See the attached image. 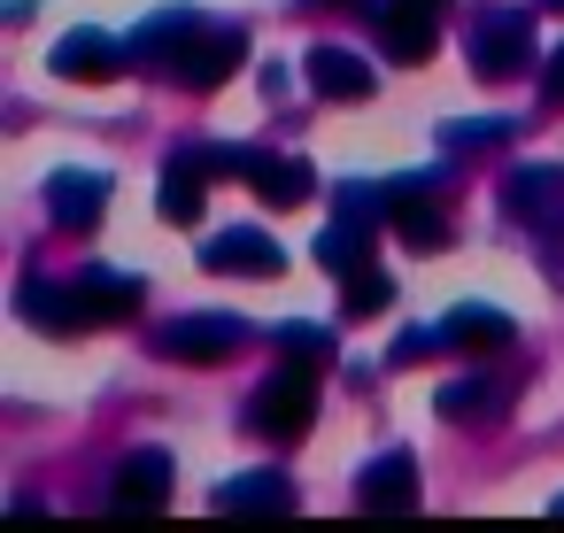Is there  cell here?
<instances>
[{
    "mask_svg": "<svg viewBox=\"0 0 564 533\" xmlns=\"http://www.w3.org/2000/svg\"><path fill=\"white\" fill-rule=\"evenodd\" d=\"M471 70L479 78H518L533 70V17L525 9H487L471 24Z\"/></svg>",
    "mask_w": 564,
    "mask_h": 533,
    "instance_id": "1",
    "label": "cell"
},
{
    "mask_svg": "<svg viewBox=\"0 0 564 533\" xmlns=\"http://www.w3.org/2000/svg\"><path fill=\"white\" fill-rule=\"evenodd\" d=\"M317 417V379L302 371V363H286V371H271L263 387H256V402H248V425L256 433H271V440H286V433H302Z\"/></svg>",
    "mask_w": 564,
    "mask_h": 533,
    "instance_id": "2",
    "label": "cell"
},
{
    "mask_svg": "<svg viewBox=\"0 0 564 533\" xmlns=\"http://www.w3.org/2000/svg\"><path fill=\"white\" fill-rule=\"evenodd\" d=\"M155 348H163V356H186V363H225L232 348H248V317H225V309H209V317L163 325V333H155Z\"/></svg>",
    "mask_w": 564,
    "mask_h": 533,
    "instance_id": "3",
    "label": "cell"
},
{
    "mask_svg": "<svg viewBox=\"0 0 564 533\" xmlns=\"http://www.w3.org/2000/svg\"><path fill=\"white\" fill-rule=\"evenodd\" d=\"M209 271H225V279H279V271H286V255H279V240H271V232L232 225V232H217V240H209Z\"/></svg>",
    "mask_w": 564,
    "mask_h": 533,
    "instance_id": "4",
    "label": "cell"
},
{
    "mask_svg": "<svg viewBox=\"0 0 564 533\" xmlns=\"http://www.w3.org/2000/svg\"><path fill=\"white\" fill-rule=\"evenodd\" d=\"M240 55H248V40H240V32H232V24H217V32H209V24H202V32H194V40H186V55H178V63H171V70H178V78H186V86H225V70H232V63H240Z\"/></svg>",
    "mask_w": 564,
    "mask_h": 533,
    "instance_id": "5",
    "label": "cell"
},
{
    "mask_svg": "<svg viewBox=\"0 0 564 533\" xmlns=\"http://www.w3.org/2000/svg\"><path fill=\"white\" fill-rule=\"evenodd\" d=\"M356 494H364V510H417V456L410 448H387L379 464H364Z\"/></svg>",
    "mask_w": 564,
    "mask_h": 533,
    "instance_id": "6",
    "label": "cell"
},
{
    "mask_svg": "<svg viewBox=\"0 0 564 533\" xmlns=\"http://www.w3.org/2000/svg\"><path fill=\"white\" fill-rule=\"evenodd\" d=\"M47 209H55L63 232H86V225H101V209H109V178H101V171H63V178L47 186Z\"/></svg>",
    "mask_w": 564,
    "mask_h": 533,
    "instance_id": "7",
    "label": "cell"
},
{
    "mask_svg": "<svg viewBox=\"0 0 564 533\" xmlns=\"http://www.w3.org/2000/svg\"><path fill=\"white\" fill-rule=\"evenodd\" d=\"M371 17H379L387 55H394V63H417V55L433 47V17H441V9H425V0H387V9H371Z\"/></svg>",
    "mask_w": 564,
    "mask_h": 533,
    "instance_id": "8",
    "label": "cell"
},
{
    "mask_svg": "<svg viewBox=\"0 0 564 533\" xmlns=\"http://www.w3.org/2000/svg\"><path fill=\"white\" fill-rule=\"evenodd\" d=\"M163 502H171V456H163V448L124 456V471H117V510H163Z\"/></svg>",
    "mask_w": 564,
    "mask_h": 533,
    "instance_id": "9",
    "label": "cell"
},
{
    "mask_svg": "<svg viewBox=\"0 0 564 533\" xmlns=\"http://www.w3.org/2000/svg\"><path fill=\"white\" fill-rule=\"evenodd\" d=\"M194 32H202V17H194V9H163L155 24H140V32L124 40V55H132V63H178Z\"/></svg>",
    "mask_w": 564,
    "mask_h": 533,
    "instance_id": "10",
    "label": "cell"
},
{
    "mask_svg": "<svg viewBox=\"0 0 564 533\" xmlns=\"http://www.w3.org/2000/svg\"><path fill=\"white\" fill-rule=\"evenodd\" d=\"M240 178H256V186H263V202H279V209H294V202H310V194H317L310 163H279V155H256V148H240Z\"/></svg>",
    "mask_w": 564,
    "mask_h": 533,
    "instance_id": "11",
    "label": "cell"
},
{
    "mask_svg": "<svg viewBox=\"0 0 564 533\" xmlns=\"http://www.w3.org/2000/svg\"><path fill=\"white\" fill-rule=\"evenodd\" d=\"M310 86H317L325 101H364V94H371V63L348 55V47H317V55H310Z\"/></svg>",
    "mask_w": 564,
    "mask_h": 533,
    "instance_id": "12",
    "label": "cell"
},
{
    "mask_svg": "<svg viewBox=\"0 0 564 533\" xmlns=\"http://www.w3.org/2000/svg\"><path fill=\"white\" fill-rule=\"evenodd\" d=\"M394 225H402V240H448V209L433 202V186L425 178H394Z\"/></svg>",
    "mask_w": 564,
    "mask_h": 533,
    "instance_id": "13",
    "label": "cell"
},
{
    "mask_svg": "<svg viewBox=\"0 0 564 533\" xmlns=\"http://www.w3.org/2000/svg\"><path fill=\"white\" fill-rule=\"evenodd\" d=\"M433 340H441V348H502V340H510V317L487 309V302H464V309H448V317L433 325Z\"/></svg>",
    "mask_w": 564,
    "mask_h": 533,
    "instance_id": "14",
    "label": "cell"
},
{
    "mask_svg": "<svg viewBox=\"0 0 564 533\" xmlns=\"http://www.w3.org/2000/svg\"><path fill=\"white\" fill-rule=\"evenodd\" d=\"M510 402V387L502 379H487V371H471V379H448L441 394H433V410L448 417V425H471V417H495Z\"/></svg>",
    "mask_w": 564,
    "mask_h": 533,
    "instance_id": "15",
    "label": "cell"
},
{
    "mask_svg": "<svg viewBox=\"0 0 564 533\" xmlns=\"http://www.w3.org/2000/svg\"><path fill=\"white\" fill-rule=\"evenodd\" d=\"M132 55L109 40V32H70L63 47H55V70L63 78H109V70H124Z\"/></svg>",
    "mask_w": 564,
    "mask_h": 533,
    "instance_id": "16",
    "label": "cell"
},
{
    "mask_svg": "<svg viewBox=\"0 0 564 533\" xmlns=\"http://www.w3.org/2000/svg\"><path fill=\"white\" fill-rule=\"evenodd\" d=\"M556 209H564V171H556V163L510 178V217H525V225H556Z\"/></svg>",
    "mask_w": 564,
    "mask_h": 533,
    "instance_id": "17",
    "label": "cell"
},
{
    "mask_svg": "<svg viewBox=\"0 0 564 533\" xmlns=\"http://www.w3.org/2000/svg\"><path fill=\"white\" fill-rule=\"evenodd\" d=\"M217 502H225V510L279 518V510H294V487H286V471H248V479H225V487H217Z\"/></svg>",
    "mask_w": 564,
    "mask_h": 533,
    "instance_id": "18",
    "label": "cell"
},
{
    "mask_svg": "<svg viewBox=\"0 0 564 533\" xmlns=\"http://www.w3.org/2000/svg\"><path fill=\"white\" fill-rule=\"evenodd\" d=\"M317 263H325L333 279H364V271H371V232H364L356 217H340V225L317 240Z\"/></svg>",
    "mask_w": 564,
    "mask_h": 533,
    "instance_id": "19",
    "label": "cell"
},
{
    "mask_svg": "<svg viewBox=\"0 0 564 533\" xmlns=\"http://www.w3.org/2000/svg\"><path fill=\"white\" fill-rule=\"evenodd\" d=\"M78 302H86L94 325H101V317H124V309H140V279H132V271H86V279H78Z\"/></svg>",
    "mask_w": 564,
    "mask_h": 533,
    "instance_id": "20",
    "label": "cell"
},
{
    "mask_svg": "<svg viewBox=\"0 0 564 533\" xmlns=\"http://www.w3.org/2000/svg\"><path fill=\"white\" fill-rule=\"evenodd\" d=\"M24 317H32L40 333H78V325H94L86 302H78V286H24Z\"/></svg>",
    "mask_w": 564,
    "mask_h": 533,
    "instance_id": "21",
    "label": "cell"
},
{
    "mask_svg": "<svg viewBox=\"0 0 564 533\" xmlns=\"http://www.w3.org/2000/svg\"><path fill=\"white\" fill-rule=\"evenodd\" d=\"M202 178H209V171H202V163H186V155L163 171V202H155V209H163V225H194V217H202Z\"/></svg>",
    "mask_w": 564,
    "mask_h": 533,
    "instance_id": "22",
    "label": "cell"
},
{
    "mask_svg": "<svg viewBox=\"0 0 564 533\" xmlns=\"http://www.w3.org/2000/svg\"><path fill=\"white\" fill-rule=\"evenodd\" d=\"M510 132H518L510 117H495V124H487V117H471V124H448V148H456V155H479V148H502Z\"/></svg>",
    "mask_w": 564,
    "mask_h": 533,
    "instance_id": "23",
    "label": "cell"
},
{
    "mask_svg": "<svg viewBox=\"0 0 564 533\" xmlns=\"http://www.w3.org/2000/svg\"><path fill=\"white\" fill-rule=\"evenodd\" d=\"M279 348L302 356V363H325V356H333V333H317V325H279Z\"/></svg>",
    "mask_w": 564,
    "mask_h": 533,
    "instance_id": "24",
    "label": "cell"
},
{
    "mask_svg": "<svg viewBox=\"0 0 564 533\" xmlns=\"http://www.w3.org/2000/svg\"><path fill=\"white\" fill-rule=\"evenodd\" d=\"M387 302H394L387 271H364V279H348V317H364V309H387Z\"/></svg>",
    "mask_w": 564,
    "mask_h": 533,
    "instance_id": "25",
    "label": "cell"
},
{
    "mask_svg": "<svg viewBox=\"0 0 564 533\" xmlns=\"http://www.w3.org/2000/svg\"><path fill=\"white\" fill-rule=\"evenodd\" d=\"M541 94H549V101H564V47H556V63L541 70Z\"/></svg>",
    "mask_w": 564,
    "mask_h": 533,
    "instance_id": "26",
    "label": "cell"
},
{
    "mask_svg": "<svg viewBox=\"0 0 564 533\" xmlns=\"http://www.w3.org/2000/svg\"><path fill=\"white\" fill-rule=\"evenodd\" d=\"M310 9H325V0H310ZM333 9H356V17H371V0H333Z\"/></svg>",
    "mask_w": 564,
    "mask_h": 533,
    "instance_id": "27",
    "label": "cell"
},
{
    "mask_svg": "<svg viewBox=\"0 0 564 533\" xmlns=\"http://www.w3.org/2000/svg\"><path fill=\"white\" fill-rule=\"evenodd\" d=\"M533 9H564V0H533Z\"/></svg>",
    "mask_w": 564,
    "mask_h": 533,
    "instance_id": "28",
    "label": "cell"
},
{
    "mask_svg": "<svg viewBox=\"0 0 564 533\" xmlns=\"http://www.w3.org/2000/svg\"><path fill=\"white\" fill-rule=\"evenodd\" d=\"M425 9H441V0H425Z\"/></svg>",
    "mask_w": 564,
    "mask_h": 533,
    "instance_id": "29",
    "label": "cell"
},
{
    "mask_svg": "<svg viewBox=\"0 0 564 533\" xmlns=\"http://www.w3.org/2000/svg\"><path fill=\"white\" fill-rule=\"evenodd\" d=\"M556 510H564V502H556Z\"/></svg>",
    "mask_w": 564,
    "mask_h": 533,
    "instance_id": "30",
    "label": "cell"
}]
</instances>
